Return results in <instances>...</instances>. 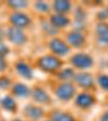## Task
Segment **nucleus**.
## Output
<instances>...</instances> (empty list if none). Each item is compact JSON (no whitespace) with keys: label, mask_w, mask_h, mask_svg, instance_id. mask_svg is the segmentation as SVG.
<instances>
[{"label":"nucleus","mask_w":108,"mask_h":121,"mask_svg":"<svg viewBox=\"0 0 108 121\" xmlns=\"http://www.w3.org/2000/svg\"><path fill=\"white\" fill-rule=\"evenodd\" d=\"M54 8H55V10L60 13L66 12V11L69 10L70 3L68 2V1H63V0H60V1H56V2L54 3Z\"/></svg>","instance_id":"obj_17"},{"label":"nucleus","mask_w":108,"mask_h":121,"mask_svg":"<svg viewBox=\"0 0 108 121\" xmlns=\"http://www.w3.org/2000/svg\"><path fill=\"white\" fill-rule=\"evenodd\" d=\"M12 93L14 94V95L18 96V97H26V96H28V94L30 93V91L25 84L16 83L12 89Z\"/></svg>","instance_id":"obj_7"},{"label":"nucleus","mask_w":108,"mask_h":121,"mask_svg":"<svg viewBox=\"0 0 108 121\" xmlns=\"http://www.w3.org/2000/svg\"><path fill=\"white\" fill-rule=\"evenodd\" d=\"M5 67H7V64H5V62H4V58H3L2 56H0V73L4 70Z\"/></svg>","instance_id":"obj_25"},{"label":"nucleus","mask_w":108,"mask_h":121,"mask_svg":"<svg viewBox=\"0 0 108 121\" xmlns=\"http://www.w3.org/2000/svg\"><path fill=\"white\" fill-rule=\"evenodd\" d=\"M77 104L81 107H89V106L93 104V98L91 95H88V94H81L77 98Z\"/></svg>","instance_id":"obj_13"},{"label":"nucleus","mask_w":108,"mask_h":121,"mask_svg":"<svg viewBox=\"0 0 108 121\" xmlns=\"http://www.w3.org/2000/svg\"><path fill=\"white\" fill-rule=\"evenodd\" d=\"M3 38V31H2V29L0 28V41H1V39Z\"/></svg>","instance_id":"obj_27"},{"label":"nucleus","mask_w":108,"mask_h":121,"mask_svg":"<svg viewBox=\"0 0 108 121\" xmlns=\"http://www.w3.org/2000/svg\"><path fill=\"white\" fill-rule=\"evenodd\" d=\"M52 23L54 27H63L68 24V18L64 17L62 15H55V16H52Z\"/></svg>","instance_id":"obj_16"},{"label":"nucleus","mask_w":108,"mask_h":121,"mask_svg":"<svg viewBox=\"0 0 108 121\" xmlns=\"http://www.w3.org/2000/svg\"><path fill=\"white\" fill-rule=\"evenodd\" d=\"M60 77H62V78H64V79H69V78H71V77H73V73H71L70 69H66L65 71H63V73H62Z\"/></svg>","instance_id":"obj_23"},{"label":"nucleus","mask_w":108,"mask_h":121,"mask_svg":"<svg viewBox=\"0 0 108 121\" xmlns=\"http://www.w3.org/2000/svg\"><path fill=\"white\" fill-rule=\"evenodd\" d=\"M76 81L78 82L79 86H92V77H91L89 73H79L77 77H76Z\"/></svg>","instance_id":"obj_10"},{"label":"nucleus","mask_w":108,"mask_h":121,"mask_svg":"<svg viewBox=\"0 0 108 121\" xmlns=\"http://www.w3.org/2000/svg\"><path fill=\"white\" fill-rule=\"evenodd\" d=\"M98 82L101 84V86L105 90H108V76H102L98 79Z\"/></svg>","instance_id":"obj_21"},{"label":"nucleus","mask_w":108,"mask_h":121,"mask_svg":"<svg viewBox=\"0 0 108 121\" xmlns=\"http://www.w3.org/2000/svg\"><path fill=\"white\" fill-rule=\"evenodd\" d=\"M75 93V89L73 86L65 83V84H62L57 88L56 90V95L60 98V99H64V101H67L69 98H71V96Z\"/></svg>","instance_id":"obj_4"},{"label":"nucleus","mask_w":108,"mask_h":121,"mask_svg":"<svg viewBox=\"0 0 108 121\" xmlns=\"http://www.w3.org/2000/svg\"><path fill=\"white\" fill-rule=\"evenodd\" d=\"M33 97L35 101L39 102V103H44V102H48L49 99V96L47 95V93L41 89H35L33 91Z\"/></svg>","instance_id":"obj_14"},{"label":"nucleus","mask_w":108,"mask_h":121,"mask_svg":"<svg viewBox=\"0 0 108 121\" xmlns=\"http://www.w3.org/2000/svg\"><path fill=\"white\" fill-rule=\"evenodd\" d=\"M38 65L44 70H55L60 67V60L54 56H43L39 60Z\"/></svg>","instance_id":"obj_2"},{"label":"nucleus","mask_w":108,"mask_h":121,"mask_svg":"<svg viewBox=\"0 0 108 121\" xmlns=\"http://www.w3.org/2000/svg\"><path fill=\"white\" fill-rule=\"evenodd\" d=\"M102 121H108V112H106L103 117H102Z\"/></svg>","instance_id":"obj_26"},{"label":"nucleus","mask_w":108,"mask_h":121,"mask_svg":"<svg viewBox=\"0 0 108 121\" xmlns=\"http://www.w3.org/2000/svg\"><path fill=\"white\" fill-rule=\"evenodd\" d=\"M0 103H1L2 108L8 111H12L15 109V101L10 95H7V96H4V97H2L1 101H0Z\"/></svg>","instance_id":"obj_11"},{"label":"nucleus","mask_w":108,"mask_h":121,"mask_svg":"<svg viewBox=\"0 0 108 121\" xmlns=\"http://www.w3.org/2000/svg\"><path fill=\"white\" fill-rule=\"evenodd\" d=\"M8 53H9V48H8V45L0 41V56L3 57L4 55H7Z\"/></svg>","instance_id":"obj_22"},{"label":"nucleus","mask_w":108,"mask_h":121,"mask_svg":"<svg viewBox=\"0 0 108 121\" xmlns=\"http://www.w3.org/2000/svg\"><path fill=\"white\" fill-rule=\"evenodd\" d=\"M9 4L12 8L15 9H22V8H25L27 5L26 1H20V0H15V1H9Z\"/></svg>","instance_id":"obj_19"},{"label":"nucleus","mask_w":108,"mask_h":121,"mask_svg":"<svg viewBox=\"0 0 108 121\" xmlns=\"http://www.w3.org/2000/svg\"><path fill=\"white\" fill-rule=\"evenodd\" d=\"M16 70L20 73V76H22L24 78L29 79V78H31V76H33V71H31V69L29 68V66H28L27 64L23 63V62H20V63L16 64Z\"/></svg>","instance_id":"obj_8"},{"label":"nucleus","mask_w":108,"mask_h":121,"mask_svg":"<svg viewBox=\"0 0 108 121\" xmlns=\"http://www.w3.org/2000/svg\"><path fill=\"white\" fill-rule=\"evenodd\" d=\"M11 84V81L9 80V78L7 77H0V89H2V90H5L10 86Z\"/></svg>","instance_id":"obj_20"},{"label":"nucleus","mask_w":108,"mask_h":121,"mask_svg":"<svg viewBox=\"0 0 108 121\" xmlns=\"http://www.w3.org/2000/svg\"><path fill=\"white\" fill-rule=\"evenodd\" d=\"M25 115L30 119H39L42 116V110L39 107L27 106L25 108Z\"/></svg>","instance_id":"obj_9"},{"label":"nucleus","mask_w":108,"mask_h":121,"mask_svg":"<svg viewBox=\"0 0 108 121\" xmlns=\"http://www.w3.org/2000/svg\"><path fill=\"white\" fill-rule=\"evenodd\" d=\"M68 41L75 47H79L83 42V37L78 33H73L68 36Z\"/></svg>","instance_id":"obj_15"},{"label":"nucleus","mask_w":108,"mask_h":121,"mask_svg":"<svg viewBox=\"0 0 108 121\" xmlns=\"http://www.w3.org/2000/svg\"><path fill=\"white\" fill-rule=\"evenodd\" d=\"M10 22L13 24L14 27L22 28L29 24V18L27 15L22 12H14L10 15Z\"/></svg>","instance_id":"obj_3"},{"label":"nucleus","mask_w":108,"mask_h":121,"mask_svg":"<svg viewBox=\"0 0 108 121\" xmlns=\"http://www.w3.org/2000/svg\"><path fill=\"white\" fill-rule=\"evenodd\" d=\"M71 62L79 68H86L92 65V58L86 54H77L71 57Z\"/></svg>","instance_id":"obj_5"},{"label":"nucleus","mask_w":108,"mask_h":121,"mask_svg":"<svg viewBox=\"0 0 108 121\" xmlns=\"http://www.w3.org/2000/svg\"><path fill=\"white\" fill-rule=\"evenodd\" d=\"M36 8L39 9L40 11H42V12H45V11L48 10V5L45 4L44 2H38L37 4H36Z\"/></svg>","instance_id":"obj_24"},{"label":"nucleus","mask_w":108,"mask_h":121,"mask_svg":"<svg viewBox=\"0 0 108 121\" xmlns=\"http://www.w3.org/2000/svg\"><path fill=\"white\" fill-rule=\"evenodd\" d=\"M7 36L11 42L14 43V44H17V45L24 44L26 42V40H27V38H26L25 34L22 31V29L17 27H14V26L8 29Z\"/></svg>","instance_id":"obj_1"},{"label":"nucleus","mask_w":108,"mask_h":121,"mask_svg":"<svg viewBox=\"0 0 108 121\" xmlns=\"http://www.w3.org/2000/svg\"><path fill=\"white\" fill-rule=\"evenodd\" d=\"M14 121H21V120H14Z\"/></svg>","instance_id":"obj_28"},{"label":"nucleus","mask_w":108,"mask_h":121,"mask_svg":"<svg viewBox=\"0 0 108 121\" xmlns=\"http://www.w3.org/2000/svg\"><path fill=\"white\" fill-rule=\"evenodd\" d=\"M51 49H52L55 53L60 54V55L66 54V53L69 51L67 45H66L64 42H62L60 40H58V39H54L53 41H51Z\"/></svg>","instance_id":"obj_6"},{"label":"nucleus","mask_w":108,"mask_h":121,"mask_svg":"<svg viewBox=\"0 0 108 121\" xmlns=\"http://www.w3.org/2000/svg\"><path fill=\"white\" fill-rule=\"evenodd\" d=\"M53 121H73V118L68 113L56 112L53 115Z\"/></svg>","instance_id":"obj_18"},{"label":"nucleus","mask_w":108,"mask_h":121,"mask_svg":"<svg viewBox=\"0 0 108 121\" xmlns=\"http://www.w3.org/2000/svg\"><path fill=\"white\" fill-rule=\"evenodd\" d=\"M96 33H97L99 40L105 43H108V25H105V24L98 25L96 28Z\"/></svg>","instance_id":"obj_12"}]
</instances>
